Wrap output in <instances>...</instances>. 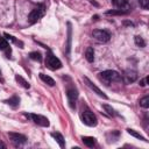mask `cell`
Wrapping results in <instances>:
<instances>
[{
  "mask_svg": "<svg viewBox=\"0 0 149 149\" xmlns=\"http://www.w3.org/2000/svg\"><path fill=\"white\" fill-rule=\"evenodd\" d=\"M99 79L106 84H109L113 81H120L121 74L114 70H106V71H102L99 73Z\"/></svg>",
  "mask_w": 149,
  "mask_h": 149,
  "instance_id": "1",
  "label": "cell"
},
{
  "mask_svg": "<svg viewBox=\"0 0 149 149\" xmlns=\"http://www.w3.org/2000/svg\"><path fill=\"white\" fill-rule=\"evenodd\" d=\"M45 65H47L49 69H51V70H58V69L62 68L61 61H59L56 56H54L52 52H50V51H49V52L47 54V56H45Z\"/></svg>",
  "mask_w": 149,
  "mask_h": 149,
  "instance_id": "2",
  "label": "cell"
},
{
  "mask_svg": "<svg viewBox=\"0 0 149 149\" xmlns=\"http://www.w3.org/2000/svg\"><path fill=\"white\" fill-rule=\"evenodd\" d=\"M44 13H45V7H44V5H40V6H37V7L34 8V9L30 12V14H29V16H28L29 22H30V23H35V22H37V21L44 15Z\"/></svg>",
  "mask_w": 149,
  "mask_h": 149,
  "instance_id": "3",
  "label": "cell"
},
{
  "mask_svg": "<svg viewBox=\"0 0 149 149\" xmlns=\"http://www.w3.org/2000/svg\"><path fill=\"white\" fill-rule=\"evenodd\" d=\"M81 120L86 126H90V127H94L98 123L97 116L88 109H86V111H84L81 113Z\"/></svg>",
  "mask_w": 149,
  "mask_h": 149,
  "instance_id": "4",
  "label": "cell"
},
{
  "mask_svg": "<svg viewBox=\"0 0 149 149\" xmlns=\"http://www.w3.org/2000/svg\"><path fill=\"white\" fill-rule=\"evenodd\" d=\"M92 36H93L97 41L102 42V43L108 42L109 38H111L109 33L106 31V30H101V29H95V30H93V31H92Z\"/></svg>",
  "mask_w": 149,
  "mask_h": 149,
  "instance_id": "5",
  "label": "cell"
},
{
  "mask_svg": "<svg viewBox=\"0 0 149 149\" xmlns=\"http://www.w3.org/2000/svg\"><path fill=\"white\" fill-rule=\"evenodd\" d=\"M26 116L30 118L36 125L38 126H42V127H49V120L43 116V115H40V114H26Z\"/></svg>",
  "mask_w": 149,
  "mask_h": 149,
  "instance_id": "6",
  "label": "cell"
},
{
  "mask_svg": "<svg viewBox=\"0 0 149 149\" xmlns=\"http://www.w3.org/2000/svg\"><path fill=\"white\" fill-rule=\"evenodd\" d=\"M121 79L125 81V84H132L137 79V72L134 70H126Z\"/></svg>",
  "mask_w": 149,
  "mask_h": 149,
  "instance_id": "7",
  "label": "cell"
},
{
  "mask_svg": "<svg viewBox=\"0 0 149 149\" xmlns=\"http://www.w3.org/2000/svg\"><path fill=\"white\" fill-rule=\"evenodd\" d=\"M8 136L15 146H21V144L26 143V141H27V137L19 133H8Z\"/></svg>",
  "mask_w": 149,
  "mask_h": 149,
  "instance_id": "8",
  "label": "cell"
},
{
  "mask_svg": "<svg viewBox=\"0 0 149 149\" xmlns=\"http://www.w3.org/2000/svg\"><path fill=\"white\" fill-rule=\"evenodd\" d=\"M66 97H68V100H69V104L71 106V108H74V104H76V100L78 98V92L74 87H70L68 88L66 91Z\"/></svg>",
  "mask_w": 149,
  "mask_h": 149,
  "instance_id": "9",
  "label": "cell"
},
{
  "mask_svg": "<svg viewBox=\"0 0 149 149\" xmlns=\"http://www.w3.org/2000/svg\"><path fill=\"white\" fill-rule=\"evenodd\" d=\"M84 80H85L86 85H87V86H88V87H90L92 91H94V92H95V93H97L99 97H102L104 99H107V95H106V94H105V93H104V92H102V91H101L99 87H97V86H95V85H94V84H93V83H92V81H91V80H90L87 77H84Z\"/></svg>",
  "mask_w": 149,
  "mask_h": 149,
  "instance_id": "10",
  "label": "cell"
},
{
  "mask_svg": "<svg viewBox=\"0 0 149 149\" xmlns=\"http://www.w3.org/2000/svg\"><path fill=\"white\" fill-rule=\"evenodd\" d=\"M51 136L57 141V143L59 144V147H64L65 146V142H64V137H63V135L61 134V133H51Z\"/></svg>",
  "mask_w": 149,
  "mask_h": 149,
  "instance_id": "11",
  "label": "cell"
},
{
  "mask_svg": "<svg viewBox=\"0 0 149 149\" xmlns=\"http://www.w3.org/2000/svg\"><path fill=\"white\" fill-rule=\"evenodd\" d=\"M81 140H83V142H84V144L86 147L91 148V147H93L95 144V139L92 137V136H81Z\"/></svg>",
  "mask_w": 149,
  "mask_h": 149,
  "instance_id": "12",
  "label": "cell"
},
{
  "mask_svg": "<svg viewBox=\"0 0 149 149\" xmlns=\"http://www.w3.org/2000/svg\"><path fill=\"white\" fill-rule=\"evenodd\" d=\"M85 57H86L87 62H90V63H92V62L94 61V50H93V48L88 47V48L86 49V51H85Z\"/></svg>",
  "mask_w": 149,
  "mask_h": 149,
  "instance_id": "13",
  "label": "cell"
},
{
  "mask_svg": "<svg viewBox=\"0 0 149 149\" xmlns=\"http://www.w3.org/2000/svg\"><path fill=\"white\" fill-rule=\"evenodd\" d=\"M40 78H41L45 84H48L49 86H54V85H55V80H54L51 77H49V76H47V74H44V73H40Z\"/></svg>",
  "mask_w": 149,
  "mask_h": 149,
  "instance_id": "14",
  "label": "cell"
},
{
  "mask_svg": "<svg viewBox=\"0 0 149 149\" xmlns=\"http://www.w3.org/2000/svg\"><path fill=\"white\" fill-rule=\"evenodd\" d=\"M6 102H7L8 105H10L12 107H14V108H15V107L19 105V102H20V99H19L16 95H13V97H12V98H9L8 100H6Z\"/></svg>",
  "mask_w": 149,
  "mask_h": 149,
  "instance_id": "15",
  "label": "cell"
},
{
  "mask_svg": "<svg viewBox=\"0 0 149 149\" xmlns=\"http://www.w3.org/2000/svg\"><path fill=\"white\" fill-rule=\"evenodd\" d=\"M69 29H68V45H66V54H70V48H71V24L68 23Z\"/></svg>",
  "mask_w": 149,
  "mask_h": 149,
  "instance_id": "16",
  "label": "cell"
},
{
  "mask_svg": "<svg viewBox=\"0 0 149 149\" xmlns=\"http://www.w3.org/2000/svg\"><path fill=\"white\" fill-rule=\"evenodd\" d=\"M127 133H128V134H130L132 136H134V137H136V139H140V140H142V141H144V142H147V140H146V139H144V137H143V136H142L141 134H139L137 132H135L134 129H130V128H128V129H127Z\"/></svg>",
  "mask_w": 149,
  "mask_h": 149,
  "instance_id": "17",
  "label": "cell"
},
{
  "mask_svg": "<svg viewBox=\"0 0 149 149\" xmlns=\"http://www.w3.org/2000/svg\"><path fill=\"white\" fill-rule=\"evenodd\" d=\"M113 3L118 8H125L128 6V0H113Z\"/></svg>",
  "mask_w": 149,
  "mask_h": 149,
  "instance_id": "18",
  "label": "cell"
},
{
  "mask_svg": "<svg viewBox=\"0 0 149 149\" xmlns=\"http://www.w3.org/2000/svg\"><path fill=\"white\" fill-rule=\"evenodd\" d=\"M15 79H16V80H17V81H19V83H20V84H21V85H22L24 88H29V87H30L29 83H28L27 80H24V79H23L21 76H16V77H15Z\"/></svg>",
  "mask_w": 149,
  "mask_h": 149,
  "instance_id": "19",
  "label": "cell"
},
{
  "mask_svg": "<svg viewBox=\"0 0 149 149\" xmlns=\"http://www.w3.org/2000/svg\"><path fill=\"white\" fill-rule=\"evenodd\" d=\"M135 44H136L137 47L143 48V47H146V41H144L141 36H135Z\"/></svg>",
  "mask_w": 149,
  "mask_h": 149,
  "instance_id": "20",
  "label": "cell"
},
{
  "mask_svg": "<svg viewBox=\"0 0 149 149\" xmlns=\"http://www.w3.org/2000/svg\"><path fill=\"white\" fill-rule=\"evenodd\" d=\"M29 57H30L31 59H34V61H38V62L42 59L41 54L37 52V51H33V52H30V54H29Z\"/></svg>",
  "mask_w": 149,
  "mask_h": 149,
  "instance_id": "21",
  "label": "cell"
},
{
  "mask_svg": "<svg viewBox=\"0 0 149 149\" xmlns=\"http://www.w3.org/2000/svg\"><path fill=\"white\" fill-rule=\"evenodd\" d=\"M140 105H141L143 108H148V107H149V97H148V95L143 97V98L140 100Z\"/></svg>",
  "mask_w": 149,
  "mask_h": 149,
  "instance_id": "22",
  "label": "cell"
},
{
  "mask_svg": "<svg viewBox=\"0 0 149 149\" xmlns=\"http://www.w3.org/2000/svg\"><path fill=\"white\" fill-rule=\"evenodd\" d=\"M102 107H104V109L111 115V116H114V115H116V113H115V111L111 107V106H108V105H102Z\"/></svg>",
  "mask_w": 149,
  "mask_h": 149,
  "instance_id": "23",
  "label": "cell"
},
{
  "mask_svg": "<svg viewBox=\"0 0 149 149\" xmlns=\"http://www.w3.org/2000/svg\"><path fill=\"white\" fill-rule=\"evenodd\" d=\"M8 48V42L6 38L0 37V50H6Z\"/></svg>",
  "mask_w": 149,
  "mask_h": 149,
  "instance_id": "24",
  "label": "cell"
},
{
  "mask_svg": "<svg viewBox=\"0 0 149 149\" xmlns=\"http://www.w3.org/2000/svg\"><path fill=\"white\" fill-rule=\"evenodd\" d=\"M137 2L140 3V6L143 9H148V7H149V0H137Z\"/></svg>",
  "mask_w": 149,
  "mask_h": 149,
  "instance_id": "25",
  "label": "cell"
},
{
  "mask_svg": "<svg viewBox=\"0 0 149 149\" xmlns=\"http://www.w3.org/2000/svg\"><path fill=\"white\" fill-rule=\"evenodd\" d=\"M147 80H148V78H147V77H146V78H143V79L140 81V85H141V86H146V85H147Z\"/></svg>",
  "mask_w": 149,
  "mask_h": 149,
  "instance_id": "26",
  "label": "cell"
},
{
  "mask_svg": "<svg viewBox=\"0 0 149 149\" xmlns=\"http://www.w3.org/2000/svg\"><path fill=\"white\" fill-rule=\"evenodd\" d=\"M5 36L8 38V40H12V41H15V38L13 37V36H10V35H8V34H5Z\"/></svg>",
  "mask_w": 149,
  "mask_h": 149,
  "instance_id": "27",
  "label": "cell"
},
{
  "mask_svg": "<svg viewBox=\"0 0 149 149\" xmlns=\"http://www.w3.org/2000/svg\"><path fill=\"white\" fill-rule=\"evenodd\" d=\"M0 148H3V149H5V148H6V146H5L2 142H0Z\"/></svg>",
  "mask_w": 149,
  "mask_h": 149,
  "instance_id": "28",
  "label": "cell"
},
{
  "mask_svg": "<svg viewBox=\"0 0 149 149\" xmlns=\"http://www.w3.org/2000/svg\"><path fill=\"white\" fill-rule=\"evenodd\" d=\"M0 74H1V71H0Z\"/></svg>",
  "mask_w": 149,
  "mask_h": 149,
  "instance_id": "29",
  "label": "cell"
}]
</instances>
